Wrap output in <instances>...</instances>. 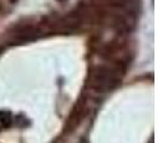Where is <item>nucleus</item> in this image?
Listing matches in <instances>:
<instances>
[{"label": "nucleus", "mask_w": 158, "mask_h": 143, "mask_svg": "<svg viewBox=\"0 0 158 143\" xmlns=\"http://www.w3.org/2000/svg\"><path fill=\"white\" fill-rule=\"evenodd\" d=\"M118 78L115 75L114 72L111 69H106V68H98L93 74V80H92V85L95 89L99 91H106L113 88L118 84Z\"/></svg>", "instance_id": "1"}, {"label": "nucleus", "mask_w": 158, "mask_h": 143, "mask_svg": "<svg viewBox=\"0 0 158 143\" xmlns=\"http://www.w3.org/2000/svg\"><path fill=\"white\" fill-rule=\"evenodd\" d=\"M0 122L4 124H10L11 122V113L6 111H0Z\"/></svg>", "instance_id": "2"}, {"label": "nucleus", "mask_w": 158, "mask_h": 143, "mask_svg": "<svg viewBox=\"0 0 158 143\" xmlns=\"http://www.w3.org/2000/svg\"><path fill=\"white\" fill-rule=\"evenodd\" d=\"M81 143H87V142H81Z\"/></svg>", "instance_id": "3"}]
</instances>
